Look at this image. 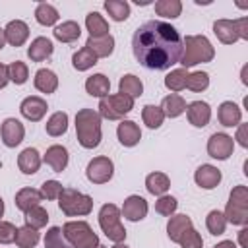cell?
<instances>
[{
    "label": "cell",
    "instance_id": "obj_1",
    "mask_svg": "<svg viewBox=\"0 0 248 248\" xmlns=\"http://www.w3.org/2000/svg\"><path fill=\"white\" fill-rule=\"evenodd\" d=\"M182 37L167 21L149 19L134 31L132 52L136 60L147 70H167L180 62Z\"/></svg>",
    "mask_w": 248,
    "mask_h": 248
},
{
    "label": "cell",
    "instance_id": "obj_2",
    "mask_svg": "<svg viewBox=\"0 0 248 248\" xmlns=\"http://www.w3.org/2000/svg\"><path fill=\"white\" fill-rule=\"evenodd\" d=\"M78 141L85 149H93L101 143V116L93 108H81L76 114Z\"/></svg>",
    "mask_w": 248,
    "mask_h": 248
},
{
    "label": "cell",
    "instance_id": "obj_3",
    "mask_svg": "<svg viewBox=\"0 0 248 248\" xmlns=\"http://www.w3.org/2000/svg\"><path fill=\"white\" fill-rule=\"evenodd\" d=\"M182 45H184V48H182L180 64L184 68H190V66H196L202 62H211L215 56L211 43L203 35H188L186 39H182Z\"/></svg>",
    "mask_w": 248,
    "mask_h": 248
},
{
    "label": "cell",
    "instance_id": "obj_4",
    "mask_svg": "<svg viewBox=\"0 0 248 248\" xmlns=\"http://www.w3.org/2000/svg\"><path fill=\"white\" fill-rule=\"evenodd\" d=\"M58 205L68 217L76 215H87L93 209V200L87 194H81L74 188H62L58 196Z\"/></svg>",
    "mask_w": 248,
    "mask_h": 248
},
{
    "label": "cell",
    "instance_id": "obj_5",
    "mask_svg": "<svg viewBox=\"0 0 248 248\" xmlns=\"http://www.w3.org/2000/svg\"><path fill=\"white\" fill-rule=\"evenodd\" d=\"M62 232L74 248H97L99 246V236L93 232V229L85 221H68L62 227Z\"/></svg>",
    "mask_w": 248,
    "mask_h": 248
},
{
    "label": "cell",
    "instance_id": "obj_6",
    "mask_svg": "<svg viewBox=\"0 0 248 248\" xmlns=\"http://www.w3.org/2000/svg\"><path fill=\"white\" fill-rule=\"evenodd\" d=\"M225 219L232 225H246L248 223V190L246 186H236L231 192V198L227 202Z\"/></svg>",
    "mask_w": 248,
    "mask_h": 248
},
{
    "label": "cell",
    "instance_id": "obj_7",
    "mask_svg": "<svg viewBox=\"0 0 248 248\" xmlns=\"http://www.w3.org/2000/svg\"><path fill=\"white\" fill-rule=\"evenodd\" d=\"M99 225L103 229V232L114 240V242H122L126 238V229L120 223V209L114 203H105L99 211Z\"/></svg>",
    "mask_w": 248,
    "mask_h": 248
},
{
    "label": "cell",
    "instance_id": "obj_8",
    "mask_svg": "<svg viewBox=\"0 0 248 248\" xmlns=\"http://www.w3.org/2000/svg\"><path fill=\"white\" fill-rule=\"evenodd\" d=\"M213 33L225 45H232L238 39H248V17H240V19H234V21L217 19L213 23Z\"/></svg>",
    "mask_w": 248,
    "mask_h": 248
},
{
    "label": "cell",
    "instance_id": "obj_9",
    "mask_svg": "<svg viewBox=\"0 0 248 248\" xmlns=\"http://www.w3.org/2000/svg\"><path fill=\"white\" fill-rule=\"evenodd\" d=\"M132 108H134V99L122 93L107 95L99 101V116L107 120H118L124 114H128Z\"/></svg>",
    "mask_w": 248,
    "mask_h": 248
},
{
    "label": "cell",
    "instance_id": "obj_10",
    "mask_svg": "<svg viewBox=\"0 0 248 248\" xmlns=\"http://www.w3.org/2000/svg\"><path fill=\"white\" fill-rule=\"evenodd\" d=\"M112 172H114V165L108 157H95L93 161H89L87 170H85L89 182H93V184L108 182L112 178Z\"/></svg>",
    "mask_w": 248,
    "mask_h": 248
},
{
    "label": "cell",
    "instance_id": "obj_11",
    "mask_svg": "<svg viewBox=\"0 0 248 248\" xmlns=\"http://www.w3.org/2000/svg\"><path fill=\"white\" fill-rule=\"evenodd\" d=\"M232 149H234V141L227 134H213L207 141V153L219 161L229 159L232 155Z\"/></svg>",
    "mask_w": 248,
    "mask_h": 248
},
{
    "label": "cell",
    "instance_id": "obj_12",
    "mask_svg": "<svg viewBox=\"0 0 248 248\" xmlns=\"http://www.w3.org/2000/svg\"><path fill=\"white\" fill-rule=\"evenodd\" d=\"M0 134H2V141H4L8 147H16V145H19V143L23 141L25 128H23V124H21L19 120H16V118H6V120L2 122Z\"/></svg>",
    "mask_w": 248,
    "mask_h": 248
},
{
    "label": "cell",
    "instance_id": "obj_13",
    "mask_svg": "<svg viewBox=\"0 0 248 248\" xmlns=\"http://www.w3.org/2000/svg\"><path fill=\"white\" fill-rule=\"evenodd\" d=\"M186 114H188V120L192 126L203 128V126H207V122L211 118V108L203 101H194L186 107Z\"/></svg>",
    "mask_w": 248,
    "mask_h": 248
},
{
    "label": "cell",
    "instance_id": "obj_14",
    "mask_svg": "<svg viewBox=\"0 0 248 248\" xmlns=\"http://www.w3.org/2000/svg\"><path fill=\"white\" fill-rule=\"evenodd\" d=\"M122 215L130 221H141L147 215V202L141 196H130L122 203Z\"/></svg>",
    "mask_w": 248,
    "mask_h": 248
},
{
    "label": "cell",
    "instance_id": "obj_15",
    "mask_svg": "<svg viewBox=\"0 0 248 248\" xmlns=\"http://www.w3.org/2000/svg\"><path fill=\"white\" fill-rule=\"evenodd\" d=\"M4 37H6V43H10L12 46H21L29 37V27L21 19H14L6 25Z\"/></svg>",
    "mask_w": 248,
    "mask_h": 248
},
{
    "label": "cell",
    "instance_id": "obj_16",
    "mask_svg": "<svg viewBox=\"0 0 248 248\" xmlns=\"http://www.w3.org/2000/svg\"><path fill=\"white\" fill-rule=\"evenodd\" d=\"M19 110H21V114H23L27 120L37 122V120H41V118L45 116V112H46V103H45V99H41V97H27V99H23Z\"/></svg>",
    "mask_w": 248,
    "mask_h": 248
},
{
    "label": "cell",
    "instance_id": "obj_17",
    "mask_svg": "<svg viewBox=\"0 0 248 248\" xmlns=\"http://www.w3.org/2000/svg\"><path fill=\"white\" fill-rule=\"evenodd\" d=\"M194 178H196L198 186H202L205 190H211V188H215L221 182V170L217 167H213V165H202L196 170Z\"/></svg>",
    "mask_w": 248,
    "mask_h": 248
},
{
    "label": "cell",
    "instance_id": "obj_18",
    "mask_svg": "<svg viewBox=\"0 0 248 248\" xmlns=\"http://www.w3.org/2000/svg\"><path fill=\"white\" fill-rule=\"evenodd\" d=\"M116 134H118V140H120V143H122V145H126V147H132V145H136V143L140 141V138H141L140 126H138L134 120H122V122L118 124V130H116Z\"/></svg>",
    "mask_w": 248,
    "mask_h": 248
},
{
    "label": "cell",
    "instance_id": "obj_19",
    "mask_svg": "<svg viewBox=\"0 0 248 248\" xmlns=\"http://www.w3.org/2000/svg\"><path fill=\"white\" fill-rule=\"evenodd\" d=\"M85 46L97 56V58H105L110 56L114 50V39L112 35H105V37H89Z\"/></svg>",
    "mask_w": 248,
    "mask_h": 248
},
{
    "label": "cell",
    "instance_id": "obj_20",
    "mask_svg": "<svg viewBox=\"0 0 248 248\" xmlns=\"http://www.w3.org/2000/svg\"><path fill=\"white\" fill-rule=\"evenodd\" d=\"M45 163L50 165L54 172H62L68 165V149L62 145H50L45 153Z\"/></svg>",
    "mask_w": 248,
    "mask_h": 248
},
{
    "label": "cell",
    "instance_id": "obj_21",
    "mask_svg": "<svg viewBox=\"0 0 248 248\" xmlns=\"http://www.w3.org/2000/svg\"><path fill=\"white\" fill-rule=\"evenodd\" d=\"M17 167L23 174H35L41 167V157H39V151L33 149V147H27L19 153L17 157Z\"/></svg>",
    "mask_w": 248,
    "mask_h": 248
},
{
    "label": "cell",
    "instance_id": "obj_22",
    "mask_svg": "<svg viewBox=\"0 0 248 248\" xmlns=\"http://www.w3.org/2000/svg\"><path fill=\"white\" fill-rule=\"evenodd\" d=\"M52 50H54V46L46 37H37L31 43V46L27 48V56L31 58V62H43L45 58H48L52 54Z\"/></svg>",
    "mask_w": 248,
    "mask_h": 248
},
{
    "label": "cell",
    "instance_id": "obj_23",
    "mask_svg": "<svg viewBox=\"0 0 248 248\" xmlns=\"http://www.w3.org/2000/svg\"><path fill=\"white\" fill-rule=\"evenodd\" d=\"M41 200H43V196H41V192L35 190V188H21V190L16 194V205H17L23 213L29 211V209H33V207H37Z\"/></svg>",
    "mask_w": 248,
    "mask_h": 248
},
{
    "label": "cell",
    "instance_id": "obj_24",
    "mask_svg": "<svg viewBox=\"0 0 248 248\" xmlns=\"http://www.w3.org/2000/svg\"><path fill=\"white\" fill-rule=\"evenodd\" d=\"M190 227H192V219H190L188 215H172V217L169 219V225H167V234H169L170 240L178 242L180 236H182Z\"/></svg>",
    "mask_w": 248,
    "mask_h": 248
},
{
    "label": "cell",
    "instance_id": "obj_25",
    "mask_svg": "<svg viewBox=\"0 0 248 248\" xmlns=\"http://www.w3.org/2000/svg\"><path fill=\"white\" fill-rule=\"evenodd\" d=\"M217 116H219V122L223 126L232 128V126H236L240 122V108L232 101H225V103H221Z\"/></svg>",
    "mask_w": 248,
    "mask_h": 248
},
{
    "label": "cell",
    "instance_id": "obj_26",
    "mask_svg": "<svg viewBox=\"0 0 248 248\" xmlns=\"http://www.w3.org/2000/svg\"><path fill=\"white\" fill-rule=\"evenodd\" d=\"M35 87L43 93H54L56 87H58V78L52 70H46V68H41L37 74H35Z\"/></svg>",
    "mask_w": 248,
    "mask_h": 248
},
{
    "label": "cell",
    "instance_id": "obj_27",
    "mask_svg": "<svg viewBox=\"0 0 248 248\" xmlns=\"http://www.w3.org/2000/svg\"><path fill=\"white\" fill-rule=\"evenodd\" d=\"M85 89H87L89 95H93V97H101V99H103V97L108 95L110 81H108L107 76H103V74H95V76L87 78V81H85Z\"/></svg>",
    "mask_w": 248,
    "mask_h": 248
},
{
    "label": "cell",
    "instance_id": "obj_28",
    "mask_svg": "<svg viewBox=\"0 0 248 248\" xmlns=\"http://www.w3.org/2000/svg\"><path fill=\"white\" fill-rule=\"evenodd\" d=\"M145 186H147V192L153 194V196H165V192L170 188V180L165 172H151L147 174L145 178Z\"/></svg>",
    "mask_w": 248,
    "mask_h": 248
},
{
    "label": "cell",
    "instance_id": "obj_29",
    "mask_svg": "<svg viewBox=\"0 0 248 248\" xmlns=\"http://www.w3.org/2000/svg\"><path fill=\"white\" fill-rule=\"evenodd\" d=\"M161 110H163L165 116L176 118V116H180L186 110V101L180 95H174V93L172 95H167L163 99V103H161Z\"/></svg>",
    "mask_w": 248,
    "mask_h": 248
},
{
    "label": "cell",
    "instance_id": "obj_30",
    "mask_svg": "<svg viewBox=\"0 0 248 248\" xmlns=\"http://www.w3.org/2000/svg\"><path fill=\"white\" fill-rule=\"evenodd\" d=\"M85 25L89 31V37H105L108 35V23L99 12H91L85 16Z\"/></svg>",
    "mask_w": 248,
    "mask_h": 248
},
{
    "label": "cell",
    "instance_id": "obj_31",
    "mask_svg": "<svg viewBox=\"0 0 248 248\" xmlns=\"http://www.w3.org/2000/svg\"><path fill=\"white\" fill-rule=\"evenodd\" d=\"M52 33H54V37H56L58 41H62V43H74L76 39H79L81 29H79V25H78L76 21H64V23L58 25Z\"/></svg>",
    "mask_w": 248,
    "mask_h": 248
},
{
    "label": "cell",
    "instance_id": "obj_32",
    "mask_svg": "<svg viewBox=\"0 0 248 248\" xmlns=\"http://www.w3.org/2000/svg\"><path fill=\"white\" fill-rule=\"evenodd\" d=\"M118 89H120L122 95H128V97L134 99V97H140V95L143 93V83H141V79L136 78L134 74H128V76H124V78L120 79Z\"/></svg>",
    "mask_w": 248,
    "mask_h": 248
},
{
    "label": "cell",
    "instance_id": "obj_33",
    "mask_svg": "<svg viewBox=\"0 0 248 248\" xmlns=\"http://www.w3.org/2000/svg\"><path fill=\"white\" fill-rule=\"evenodd\" d=\"M105 10L108 12V16L114 21H124L130 16V4L124 0H107L105 2Z\"/></svg>",
    "mask_w": 248,
    "mask_h": 248
},
{
    "label": "cell",
    "instance_id": "obj_34",
    "mask_svg": "<svg viewBox=\"0 0 248 248\" xmlns=\"http://www.w3.org/2000/svg\"><path fill=\"white\" fill-rule=\"evenodd\" d=\"M72 64H74V68H76L78 72H83V70H89L91 66L97 64V56H95L87 46H83V48H79V50L72 56Z\"/></svg>",
    "mask_w": 248,
    "mask_h": 248
},
{
    "label": "cell",
    "instance_id": "obj_35",
    "mask_svg": "<svg viewBox=\"0 0 248 248\" xmlns=\"http://www.w3.org/2000/svg\"><path fill=\"white\" fill-rule=\"evenodd\" d=\"M66 130H68V114L62 110L54 112L46 122V134L56 138V136H62Z\"/></svg>",
    "mask_w": 248,
    "mask_h": 248
},
{
    "label": "cell",
    "instance_id": "obj_36",
    "mask_svg": "<svg viewBox=\"0 0 248 248\" xmlns=\"http://www.w3.org/2000/svg\"><path fill=\"white\" fill-rule=\"evenodd\" d=\"M37 242H39V232H37V229L29 227V225L17 229V232H16V244H17L19 248H33Z\"/></svg>",
    "mask_w": 248,
    "mask_h": 248
},
{
    "label": "cell",
    "instance_id": "obj_37",
    "mask_svg": "<svg viewBox=\"0 0 248 248\" xmlns=\"http://www.w3.org/2000/svg\"><path fill=\"white\" fill-rule=\"evenodd\" d=\"M45 248H74V246L66 240L60 227H50L45 234Z\"/></svg>",
    "mask_w": 248,
    "mask_h": 248
},
{
    "label": "cell",
    "instance_id": "obj_38",
    "mask_svg": "<svg viewBox=\"0 0 248 248\" xmlns=\"http://www.w3.org/2000/svg\"><path fill=\"white\" fill-rule=\"evenodd\" d=\"M35 17H37V21L41 25H46L48 27V25H54L58 21V12H56L54 6L46 4V2H41L37 6V10H35Z\"/></svg>",
    "mask_w": 248,
    "mask_h": 248
},
{
    "label": "cell",
    "instance_id": "obj_39",
    "mask_svg": "<svg viewBox=\"0 0 248 248\" xmlns=\"http://www.w3.org/2000/svg\"><path fill=\"white\" fill-rule=\"evenodd\" d=\"M141 118L143 122L149 126V128H159L165 120V114L161 110V107H155V105H145L143 110H141Z\"/></svg>",
    "mask_w": 248,
    "mask_h": 248
},
{
    "label": "cell",
    "instance_id": "obj_40",
    "mask_svg": "<svg viewBox=\"0 0 248 248\" xmlns=\"http://www.w3.org/2000/svg\"><path fill=\"white\" fill-rule=\"evenodd\" d=\"M186 79H188L186 68H178V70H172V72L165 78V85H167V89H170V91H180V89L186 87Z\"/></svg>",
    "mask_w": 248,
    "mask_h": 248
},
{
    "label": "cell",
    "instance_id": "obj_41",
    "mask_svg": "<svg viewBox=\"0 0 248 248\" xmlns=\"http://www.w3.org/2000/svg\"><path fill=\"white\" fill-rule=\"evenodd\" d=\"M205 225H207V231L217 236V234H223V232H225L227 219H225V215H223L221 211L213 209V211H209V215L205 217Z\"/></svg>",
    "mask_w": 248,
    "mask_h": 248
},
{
    "label": "cell",
    "instance_id": "obj_42",
    "mask_svg": "<svg viewBox=\"0 0 248 248\" xmlns=\"http://www.w3.org/2000/svg\"><path fill=\"white\" fill-rule=\"evenodd\" d=\"M155 12L165 17H178L182 12V4L178 0H159L155 2Z\"/></svg>",
    "mask_w": 248,
    "mask_h": 248
},
{
    "label": "cell",
    "instance_id": "obj_43",
    "mask_svg": "<svg viewBox=\"0 0 248 248\" xmlns=\"http://www.w3.org/2000/svg\"><path fill=\"white\" fill-rule=\"evenodd\" d=\"M46 221H48V213H46V209H43L41 205H37V207L25 211V225H29V227H33V229L45 227Z\"/></svg>",
    "mask_w": 248,
    "mask_h": 248
},
{
    "label": "cell",
    "instance_id": "obj_44",
    "mask_svg": "<svg viewBox=\"0 0 248 248\" xmlns=\"http://www.w3.org/2000/svg\"><path fill=\"white\" fill-rule=\"evenodd\" d=\"M8 78H10L14 83H17V85L25 83V81H27V78H29V70H27V64L19 62V60L12 62V64L8 66Z\"/></svg>",
    "mask_w": 248,
    "mask_h": 248
},
{
    "label": "cell",
    "instance_id": "obj_45",
    "mask_svg": "<svg viewBox=\"0 0 248 248\" xmlns=\"http://www.w3.org/2000/svg\"><path fill=\"white\" fill-rule=\"evenodd\" d=\"M209 85V76L205 72H194V74H188V79H186V87L192 89V91H203L207 89Z\"/></svg>",
    "mask_w": 248,
    "mask_h": 248
},
{
    "label": "cell",
    "instance_id": "obj_46",
    "mask_svg": "<svg viewBox=\"0 0 248 248\" xmlns=\"http://www.w3.org/2000/svg\"><path fill=\"white\" fill-rule=\"evenodd\" d=\"M178 244H180L182 248H202V246H203V240H202V236L190 227V229L180 236Z\"/></svg>",
    "mask_w": 248,
    "mask_h": 248
},
{
    "label": "cell",
    "instance_id": "obj_47",
    "mask_svg": "<svg viewBox=\"0 0 248 248\" xmlns=\"http://www.w3.org/2000/svg\"><path fill=\"white\" fill-rule=\"evenodd\" d=\"M176 200L172 196H161L157 202H155V211L161 213V215H172L174 209H176Z\"/></svg>",
    "mask_w": 248,
    "mask_h": 248
},
{
    "label": "cell",
    "instance_id": "obj_48",
    "mask_svg": "<svg viewBox=\"0 0 248 248\" xmlns=\"http://www.w3.org/2000/svg\"><path fill=\"white\" fill-rule=\"evenodd\" d=\"M60 192H62V184L58 180H46L41 186V196L46 200H56L60 196Z\"/></svg>",
    "mask_w": 248,
    "mask_h": 248
},
{
    "label": "cell",
    "instance_id": "obj_49",
    "mask_svg": "<svg viewBox=\"0 0 248 248\" xmlns=\"http://www.w3.org/2000/svg\"><path fill=\"white\" fill-rule=\"evenodd\" d=\"M16 232L17 229L8 223V221H0V244H10L16 240Z\"/></svg>",
    "mask_w": 248,
    "mask_h": 248
},
{
    "label": "cell",
    "instance_id": "obj_50",
    "mask_svg": "<svg viewBox=\"0 0 248 248\" xmlns=\"http://www.w3.org/2000/svg\"><path fill=\"white\" fill-rule=\"evenodd\" d=\"M246 134H248V124H240V126H238V132H236V140H238V143H240L242 147H248V138H246Z\"/></svg>",
    "mask_w": 248,
    "mask_h": 248
},
{
    "label": "cell",
    "instance_id": "obj_51",
    "mask_svg": "<svg viewBox=\"0 0 248 248\" xmlns=\"http://www.w3.org/2000/svg\"><path fill=\"white\" fill-rule=\"evenodd\" d=\"M8 81H10V78H8V66H4V64L0 62V89L6 87Z\"/></svg>",
    "mask_w": 248,
    "mask_h": 248
},
{
    "label": "cell",
    "instance_id": "obj_52",
    "mask_svg": "<svg viewBox=\"0 0 248 248\" xmlns=\"http://www.w3.org/2000/svg\"><path fill=\"white\" fill-rule=\"evenodd\" d=\"M213 248H236V246H234V242H232V240H223V242L215 244Z\"/></svg>",
    "mask_w": 248,
    "mask_h": 248
},
{
    "label": "cell",
    "instance_id": "obj_53",
    "mask_svg": "<svg viewBox=\"0 0 248 248\" xmlns=\"http://www.w3.org/2000/svg\"><path fill=\"white\" fill-rule=\"evenodd\" d=\"M246 232H248L246 229H242V231H240V244H242L244 248H246Z\"/></svg>",
    "mask_w": 248,
    "mask_h": 248
},
{
    "label": "cell",
    "instance_id": "obj_54",
    "mask_svg": "<svg viewBox=\"0 0 248 248\" xmlns=\"http://www.w3.org/2000/svg\"><path fill=\"white\" fill-rule=\"evenodd\" d=\"M4 43H6V37H4V29H0V48L4 46Z\"/></svg>",
    "mask_w": 248,
    "mask_h": 248
},
{
    "label": "cell",
    "instance_id": "obj_55",
    "mask_svg": "<svg viewBox=\"0 0 248 248\" xmlns=\"http://www.w3.org/2000/svg\"><path fill=\"white\" fill-rule=\"evenodd\" d=\"M112 248H128V246H126V244H122V242H116Z\"/></svg>",
    "mask_w": 248,
    "mask_h": 248
},
{
    "label": "cell",
    "instance_id": "obj_56",
    "mask_svg": "<svg viewBox=\"0 0 248 248\" xmlns=\"http://www.w3.org/2000/svg\"><path fill=\"white\" fill-rule=\"evenodd\" d=\"M2 213H4V202H2V198H0V217H2Z\"/></svg>",
    "mask_w": 248,
    "mask_h": 248
},
{
    "label": "cell",
    "instance_id": "obj_57",
    "mask_svg": "<svg viewBox=\"0 0 248 248\" xmlns=\"http://www.w3.org/2000/svg\"><path fill=\"white\" fill-rule=\"evenodd\" d=\"M97 248H105V246H101V244H99V246H97Z\"/></svg>",
    "mask_w": 248,
    "mask_h": 248
}]
</instances>
